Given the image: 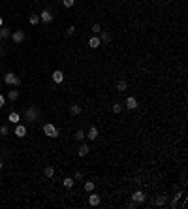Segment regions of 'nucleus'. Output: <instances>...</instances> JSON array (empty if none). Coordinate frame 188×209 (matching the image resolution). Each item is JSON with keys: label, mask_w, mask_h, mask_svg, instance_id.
Listing matches in <instances>:
<instances>
[{"label": "nucleus", "mask_w": 188, "mask_h": 209, "mask_svg": "<svg viewBox=\"0 0 188 209\" xmlns=\"http://www.w3.org/2000/svg\"><path fill=\"white\" fill-rule=\"evenodd\" d=\"M19 98V90H10V92H8V100L10 102H15Z\"/></svg>", "instance_id": "obj_18"}, {"label": "nucleus", "mask_w": 188, "mask_h": 209, "mask_svg": "<svg viewBox=\"0 0 188 209\" xmlns=\"http://www.w3.org/2000/svg\"><path fill=\"white\" fill-rule=\"evenodd\" d=\"M13 134H15L17 138H25V136H26V126H25V124H19V123H17V126H15V130H13Z\"/></svg>", "instance_id": "obj_7"}, {"label": "nucleus", "mask_w": 188, "mask_h": 209, "mask_svg": "<svg viewBox=\"0 0 188 209\" xmlns=\"http://www.w3.org/2000/svg\"><path fill=\"white\" fill-rule=\"evenodd\" d=\"M0 26H4V21H2V17H0Z\"/></svg>", "instance_id": "obj_34"}, {"label": "nucleus", "mask_w": 188, "mask_h": 209, "mask_svg": "<svg viewBox=\"0 0 188 209\" xmlns=\"http://www.w3.org/2000/svg\"><path fill=\"white\" fill-rule=\"evenodd\" d=\"M70 111H72V115H79V113H81V106L73 104V106H70Z\"/></svg>", "instance_id": "obj_24"}, {"label": "nucleus", "mask_w": 188, "mask_h": 209, "mask_svg": "<svg viewBox=\"0 0 188 209\" xmlns=\"http://www.w3.org/2000/svg\"><path fill=\"white\" fill-rule=\"evenodd\" d=\"M10 134V126L8 124H2V126H0V136H8Z\"/></svg>", "instance_id": "obj_25"}, {"label": "nucleus", "mask_w": 188, "mask_h": 209, "mask_svg": "<svg viewBox=\"0 0 188 209\" xmlns=\"http://www.w3.org/2000/svg\"><path fill=\"white\" fill-rule=\"evenodd\" d=\"M2 166H4V164H2V160H0V170H2Z\"/></svg>", "instance_id": "obj_35"}, {"label": "nucleus", "mask_w": 188, "mask_h": 209, "mask_svg": "<svg viewBox=\"0 0 188 209\" xmlns=\"http://www.w3.org/2000/svg\"><path fill=\"white\" fill-rule=\"evenodd\" d=\"M87 138L90 139V141H96V139H98V128H96V126H90V128H88Z\"/></svg>", "instance_id": "obj_12"}, {"label": "nucleus", "mask_w": 188, "mask_h": 209, "mask_svg": "<svg viewBox=\"0 0 188 209\" xmlns=\"http://www.w3.org/2000/svg\"><path fill=\"white\" fill-rule=\"evenodd\" d=\"M43 175L45 177H53L55 175V168H53V166H47V168L43 170Z\"/></svg>", "instance_id": "obj_22"}, {"label": "nucleus", "mask_w": 188, "mask_h": 209, "mask_svg": "<svg viewBox=\"0 0 188 209\" xmlns=\"http://www.w3.org/2000/svg\"><path fill=\"white\" fill-rule=\"evenodd\" d=\"M132 201H136V204H143V201H145V194L141 190H136L134 194H132Z\"/></svg>", "instance_id": "obj_9"}, {"label": "nucleus", "mask_w": 188, "mask_h": 209, "mask_svg": "<svg viewBox=\"0 0 188 209\" xmlns=\"http://www.w3.org/2000/svg\"><path fill=\"white\" fill-rule=\"evenodd\" d=\"M4 83H6V85H13V87H19V85H21V79L17 77L15 74L8 72V74L4 75Z\"/></svg>", "instance_id": "obj_3"}, {"label": "nucleus", "mask_w": 188, "mask_h": 209, "mask_svg": "<svg viewBox=\"0 0 188 209\" xmlns=\"http://www.w3.org/2000/svg\"><path fill=\"white\" fill-rule=\"evenodd\" d=\"M73 34H75V26L72 25V26H68V29H66V36H73Z\"/></svg>", "instance_id": "obj_31"}, {"label": "nucleus", "mask_w": 188, "mask_h": 209, "mask_svg": "<svg viewBox=\"0 0 188 209\" xmlns=\"http://www.w3.org/2000/svg\"><path fill=\"white\" fill-rule=\"evenodd\" d=\"M8 38H11V30L6 26H0V40H8Z\"/></svg>", "instance_id": "obj_14"}, {"label": "nucleus", "mask_w": 188, "mask_h": 209, "mask_svg": "<svg viewBox=\"0 0 188 209\" xmlns=\"http://www.w3.org/2000/svg\"><path fill=\"white\" fill-rule=\"evenodd\" d=\"M98 38H100V41H102V44H111V40H113L111 32H107V30H102Z\"/></svg>", "instance_id": "obj_8"}, {"label": "nucleus", "mask_w": 188, "mask_h": 209, "mask_svg": "<svg viewBox=\"0 0 188 209\" xmlns=\"http://www.w3.org/2000/svg\"><path fill=\"white\" fill-rule=\"evenodd\" d=\"M2 55H4V53H2V49H0V57H2Z\"/></svg>", "instance_id": "obj_36"}, {"label": "nucleus", "mask_w": 188, "mask_h": 209, "mask_svg": "<svg viewBox=\"0 0 188 209\" xmlns=\"http://www.w3.org/2000/svg\"><path fill=\"white\" fill-rule=\"evenodd\" d=\"M73 4H75V0H62V6H64V8H72Z\"/></svg>", "instance_id": "obj_29"}, {"label": "nucleus", "mask_w": 188, "mask_h": 209, "mask_svg": "<svg viewBox=\"0 0 188 209\" xmlns=\"http://www.w3.org/2000/svg\"><path fill=\"white\" fill-rule=\"evenodd\" d=\"M38 2H41V0H38Z\"/></svg>", "instance_id": "obj_38"}, {"label": "nucleus", "mask_w": 188, "mask_h": 209, "mask_svg": "<svg viewBox=\"0 0 188 209\" xmlns=\"http://www.w3.org/2000/svg\"><path fill=\"white\" fill-rule=\"evenodd\" d=\"M25 38H26L25 30H13L11 32V41H13V44H23Z\"/></svg>", "instance_id": "obj_4"}, {"label": "nucleus", "mask_w": 188, "mask_h": 209, "mask_svg": "<svg viewBox=\"0 0 188 209\" xmlns=\"http://www.w3.org/2000/svg\"><path fill=\"white\" fill-rule=\"evenodd\" d=\"M28 21H30V25H38L40 23V15H30Z\"/></svg>", "instance_id": "obj_28"}, {"label": "nucleus", "mask_w": 188, "mask_h": 209, "mask_svg": "<svg viewBox=\"0 0 188 209\" xmlns=\"http://www.w3.org/2000/svg\"><path fill=\"white\" fill-rule=\"evenodd\" d=\"M100 45H102V41H100L98 36H92V38L88 40V47H90V49H98Z\"/></svg>", "instance_id": "obj_11"}, {"label": "nucleus", "mask_w": 188, "mask_h": 209, "mask_svg": "<svg viewBox=\"0 0 188 209\" xmlns=\"http://www.w3.org/2000/svg\"><path fill=\"white\" fill-rule=\"evenodd\" d=\"M75 139H77V141H83V139H85V130L83 128H79L77 132H75Z\"/></svg>", "instance_id": "obj_23"}, {"label": "nucleus", "mask_w": 188, "mask_h": 209, "mask_svg": "<svg viewBox=\"0 0 188 209\" xmlns=\"http://www.w3.org/2000/svg\"><path fill=\"white\" fill-rule=\"evenodd\" d=\"M38 117H40V109H38V108H28V109L25 111V119H26V123L38 121Z\"/></svg>", "instance_id": "obj_2"}, {"label": "nucleus", "mask_w": 188, "mask_h": 209, "mask_svg": "<svg viewBox=\"0 0 188 209\" xmlns=\"http://www.w3.org/2000/svg\"><path fill=\"white\" fill-rule=\"evenodd\" d=\"M53 81L55 83H62V81H64V74H62L60 70H55V72H53Z\"/></svg>", "instance_id": "obj_15"}, {"label": "nucleus", "mask_w": 188, "mask_h": 209, "mask_svg": "<svg viewBox=\"0 0 188 209\" xmlns=\"http://www.w3.org/2000/svg\"><path fill=\"white\" fill-rule=\"evenodd\" d=\"M62 185H64V186H66V189H72V186L75 185V181H73L72 177H66L64 181H62Z\"/></svg>", "instance_id": "obj_20"}, {"label": "nucleus", "mask_w": 188, "mask_h": 209, "mask_svg": "<svg viewBox=\"0 0 188 209\" xmlns=\"http://www.w3.org/2000/svg\"><path fill=\"white\" fill-rule=\"evenodd\" d=\"M4 104H6V96L0 94V108H4Z\"/></svg>", "instance_id": "obj_33"}, {"label": "nucleus", "mask_w": 188, "mask_h": 209, "mask_svg": "<svg viewBox=\"0 0 188 209\" xmlns=\"http://www.w3.org/2000/svg\"><path fill=\"white\" fill-rule=\"evenodd\" d=\"M124 108H126V109H130V111L137 109V100L134 98V96H128V98H126V102H124Z\"/></svg>", "instance_id": "obj_6"}, {"label": "nucleus", "mask_w": 188, "mask_h": 209, "mask_svg": "<svg viewBox=\"0 0 188 209\" xmlns=\"http://www.w3.org/2000/svg\"><path fill=\"white\" fill-rule=\"evenodd\" d=\"M0 89H2V83H0Z\"/></svg>", "instance_id": "obj_37"}, {"label": "nucleus", "mask_w": 188, "mask_h": 209, "mask_svg": "<svg viewBox=\"0 0 188 209\" xmlns=\"http://www.w3.org/2000/svg\"><path fill=\"white\" fill-rule=\"evenodd\" d=\"M8 121H10L11 124H17V123L21 121V115L17 113V111H11V113L8 115Z\"/></svg>", "instance_id": "obj_13"}, {"label": "nucleus", "mask_w": 188, "mask_h": 209, "mask_svg": "<svg viewBox=\"0 0 188 209\" xmlns=\"http://www.w3.org/2000/svg\"><path fill=\"white\" fill-rule=\"evenodd\" d=\"M111 111H113V113H121L122 106H121V104H113V106H111Z\"/></svg>", "instance_id": "obj_26"}, {"label": "nucleus", "mask_w": 188, "mask_h": 209, "mask_svg": "<svg viewBox=\"0 0 188 209\" xmlns=\"http://www.w3.org/2000/svg\"><path fill=\"white\" fill-rule=\"evenodd\" d=\"M166 204H168V196H166V194H158V196L154 198V205H156V207L166 205Z\"/></svg>", "instance_id": "obj_10"}, {"label": "nucleus", "mask_w": 188, "mask_h": 209, "mask_svg": "<svg viewBox=\"0 0 188 209\" xmlns=\"http://www.w3.org/2000/svg\"><path fill=\"white\" fill-rule=\"evenodd\" d=\"M88 151H90V147H88L87 143H83L81 147H79V151H77V155H79V156H87V155H88Z\"/></svg>", "instance_id": "obj_17"}, {"label": "nucleus", "mask_w": 188, "mask_h": 209, "mask_svg": "<svg viewBox=\"0 0 188 209\" xmlns=\"http://www.w3.org/2000/svg\"><path fill=\"white\" fill-rule=\"evenodd\" d=\"M94 186H96V185L92 183V181H85V185H83V189H85L87 192H92V190H94Z\"/></svg>", "instance_id": "obj_21"}, {"label": "nucleus", "mask_w": 188, "mask_h": 209, "mask_svg": "<svg viewBox=\"0 0 188 209\" xmlns=\"http://www.w3.org/2000/svg\"><path fill=\"white\" fill-rule=\"evenodd\" d=\"M183 194H184L183 190H179V192L175 194V198H173V200H171V204H169V207H177V201H179V198H181V196H183Z\"/></svg>", "instance_id": "obj_19"}, {"label": "nucleus", "mask_w": 188, "mask_h": 209, "mask_svg": "<svg viewBox=\"0 0 188 209\" xmlns=\"http://www.w3.org/2000/svg\"><path fill=\"white\" fill-rule=\"evenodd\" d=\"M126 87H128L126 81H119L117 83V90H126Z\"/></svg>", "instance_id": "obj_27"}, {"label": "nucleus", "mask_w": 188, "mask_h": 209, "mask_svg": "<svg viewBox=\"0 0 188 209\" xmlns=\"http://www.w3.org/2000/svg\"><path fill=\"white\" fill-rule=\"evenodd\" d=\"M43 134L47 136V138H58V128L55 126L53 123H47V124H43Z\"/></svg>", "instance_id": "obj_1"}, {"label": "nucleus", "mask_w": 188, "mask_h": 209, "mask_svg": "<svg viewBox=\"0 0 188 209\" xmlns=\"http://www.w3.org/2000/svg\"><path fill=\"white\" fill-rule=\"evenodd\" d=\"M88 204H90V205H98V204H100V196H98V194H94V192H90Z\"/></svg>", "instance_id": "obj_16"}, {"label": "nucleus", "mask_w": 188, "mask_h": 209, "mask_svg": "<svg viewBox=\"0 0 188 209\" xmlns=\"http://www.w3.org/2000/svg\"><path fill=\"white\" fill-rule=\"evenodd\" d=\"M73 179H75V181H81V179H83V173H81V171H75Z\"/></svg>", "instance_id": "obj_32"}, {"label": "nucleus", "mask_w": 188, "mask_h": 209, "mask_svg": "<svg viewBox=\"0 0 188 209\" xmlns=\"http://www.w3.org/2000/svg\"><path fill=\"white\" fill-rule=\"evenodd\" d=\"M53 13H51V10H43L41 11V15H40V21L41 23H45V25H49V23H53Z\"/></svg>", "instance_id": "obj_5"}, {"label": "nucleus", "mask_w": 188, "mask_h": 209, "mask_svg": "<svg viewBox=\"0 0 188 209\" xmlns=\"http://www.w3.org/2000/svg\"><path fill=\"white\" fill-rule=\"evenodd\" d=\"M90 30H92L94 34H100V32H102V26H100L98 23H94V25H92V29H90Z\"/></svg>", "instance_id": "obj_30"}]
</instances>
